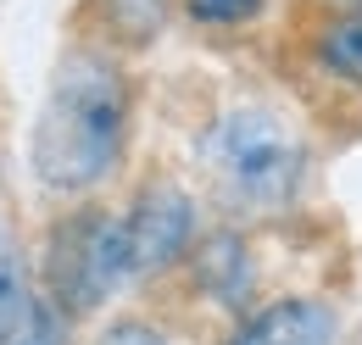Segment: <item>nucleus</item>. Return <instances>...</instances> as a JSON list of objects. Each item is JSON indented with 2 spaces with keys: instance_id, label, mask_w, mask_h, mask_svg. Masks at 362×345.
<instances>
[{
  "instance_id": "1",
  "label": "nucleus",
  "mask_w": 362,
  "mask_h": 345,
  "mask_svg": "<svg viewBox=\"0 0 362 345\" xmlns=\"http://www.w3.org/2000/svg\"><path fill=\"white\" fill-rule=\"evenodd\" d=\"M134 145V73L123 45L73 40L62 50L34 117L28 162L50 201H95L129 162Z\"/></svg>"
},
{
  "instance_id": "2",
  "label": "nucleus",
  "mask_w": 362,
  "mask_h": 345,
  "mask_svg": "<svg viewBox=\"0 0 362 345\" xmlns=\"http://www.w3.org/2000/svg\"><path fill=\"white\" fill-rule=\"evenodd\" d=\"M195 162L218 212L240 228L301 212L313 189V145L268 100H234L212 112L195 134Z\"/></svg>"
},
{
  "instance_id": "3",
  "label": "nucleus",
  "mask_w": 362,
  "mask_h": 345,
  "mask_svg": "<svg viewBox=\"0 0 362 345\" xmlns=\"http://www.w3.org/2000/svg\"><path fill=\"white\" fill-rule=\"evenodd\" d=\"M40 290L62 306L73 323H84L95 312L117 301L134 284V257H129V228L123 212L78 201L62 206L45 228V251H40Z\"/></svg>"
},
{
  "instance_id": "4",
  "label": "nucleus",
  "mask_w": 362,
  "mask_h": 345,
  "mask_svg": "<svg viewBox=\"0 0 362 345\" xmlns=\"http://www.w3.org/2000/svg\"><path fill=\"white\" fill-rule=\"evenodd\" d=\"M123 228H129V257H134V284H156V279H179L195 245L206 240V223H201V195L173 178V172H156L145 178L129 206H123Z\"/></svg>"
},
{
  "instance_id": "5",
  "label": "nucleus",
  "mask_w": 362,
  "mask_h": 345,
  "mask_svg": "<svg viewBox=\"0 0 362 345\" xmlns=\"http://www.w3.org/2000/svg\"><path fill=\"white\" fill-rule=\"evenodd\" d=\"M340 334H346V317L329 296L290 290L240 312L218 345H340Z\"/></svg>"
},
{
  "instance_id": "6",
  "label": "nucleus",
  "mask_w": 362,
  "mask_h": 345,
  "mask_svg": "<svg viewBox=\"0 0 362 345\" xmlns=\"http://www.w3.org/2000/svg\"><path fill=\"white\" fill-rule=\"evenodd\" d=\"M184 279L195 284V296L212 306H223L228 323L240 312H251V296H257V262H251V234L240 223H223V228H206V240L195 245V257L184 267Z\"/></svg>"
},
{
  "instance_id": "7",
  "label": "nucleus",
  "mask_w": 362,
  "mask_h": 345,
  "mask_svg": "<svg viewBox=\"0 0 362 345\" xmlns=\"http://www.w3.org/2000/svg\"><path fill=\"white\" fill-rule=\"evenodd\" d=\"M307 62L323 84L362 100V6H323L307 34Z\"/></svg>"
},
{
  "instance_id": "8",
  "label": "nucleus",
  "mask_w": 362,
  "mask_h": 345,
  "mask_svg": "<svg viewBox=\"0 0 362 345\" xmlns=\"http://www.w3.org/2000/svg\"><path fill=\"white\" fill-rule=\"evenodd\" d=\"M40 301V273L23 251H0V345L11 340V329L28 317V306Z\"/></svg>"
},
{
  "instance_id": "9",
  "label": "nucleus",
  "mask_w": 362,
  "mask_h": 345,
  "mask_svg": "<svg viewBox=\"0 0 362 345\" xmlns=\"http://www.w3.org/2000/svg\"><path fill=\"white\" fill-rule=\"evenodd\" d=\"M173 6L184 11V23L201 28V34H245L268 11V0H173Z\"/></svg>"
},
{
  "instance_id": "10",
  "label": "nucleus",
  "mask_w": 362,
  "mask_h": 345,
  "mask_svg": "<svg viewBox=\"0 0 362 345\" xmlns=\"http://www.w3.org/2000/svg\"><path fill=\"white\" fill-rule=\"evenodd\" d=\"M168 6H173V0H100V11H106V40L112 45L151 40V34L162 28Z\"/></svg>"
},
{
  "instance_id": "11",
  "label": "nucleus",
  "mask_w": 362,
  "mask_h": 345,
  "mask_svg": "<svg viewBox=\"0 0 362 345\" xmlns=\"http://www.w3.org/2000/svg\"><path fill=\"white\" fill-rule=\"evenodd\" d=\"M73 329H78V323L40 290V301L28 306V317L11 329V340H6V345H73Z\"/></svg>"
},
{
  "instance_id": "12",
  "label": "nucleus",
  "mask_w": 362,
  "mask_h": 345,
  "mask_svg": "<svg viewBox=\"0 0 362 345\" xmlns=\"http://www.w3.org/2000/svg\"><path fill=\"white\" fill-rule=\"evenodd\" d=\"M90 345H179L156 317H139V312H123V317H112Z\"/></svg>"
}]
</instances>
